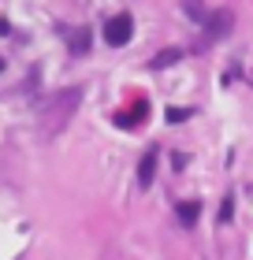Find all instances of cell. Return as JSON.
<instances>
[{"label": "cell", "mask_w": 253, "mask_h": 260, "mask_svg": "<svg viewBox=\"0 0 253 260\" xmlns=\"http://www.w3.org/2000/svg\"><path fill=\"white\" fill-rule=\"evenodd\" d=\"M183 56H186L183 49H160V52L153 56V63H149V67H153V71H164V67L179 63V60H183Z\"/></svg>", "instance_id": "cell-5"}, {"label": "cell", "mask_w": 253, "mask_h": 260, "mask_svg": "<svg viewBox=\"0 0 253 260\" xmlns=\"http://www.w3.org/2000/svg\"><path fill=\"white\" fill-rule=\"evenodd\" d=\"M175 212H179V219H183L186 227H194V223H198V212H201V205H198V201H179V205H175Z\"/></svg>", "instance_id": "cell-6"}, {"label": "cell", "mask_w": 253, "mask_h": 260, "mask_svg": "<svg viewBox=\"0 0 253 260\" xmlns=\"http://www.w3.org/2000/svg\"><path fill=\"white\" fill-rule=\"evenodd\" d=\"M130 38H134V19H130V15H112L104 22V41L112 45V49L127 45Z\"/></svg>", "instance_id": "cell-1"}, {"label": "cell", "mask_w": 253, "mask_h": 260, "mask_svg": "<svg viewBox=\"0 0 253 260\" xmlns=\"http://www.w3.org/2000/svg\"><path fill=\"white\" fill-rule=\"evenodd\" d=\"M231 208H235V197H223V208H220V223L231 219Z\"/></svg>", "instance_id": "cell-9"}, {"label": "cell", "mask_w": 253, "mask_h": 260, "mask_svg": "<svg viewBox=\"0 0 253 260\" xmlns=\"http://www.w3.org/2000/svg\"><path fill=\"white\" fill-rule=\"evenodd\" d=\"M231 11H216V15H209V22H205V41H220L227 38V30H231Z\"/></svg>", "instance_id": "cell-2"}, {"label": "cell", "mask_w": 253, "mask_h": 260, "mask_svg": "<svg viewBox=\"0 0 253 260\" xmlns=\"http://www.w3.org/2000/svg\"><path fill=\"white\" fill-rule=\"evenodd\" d=\"M146 115H149V104H146V101H138V104H134V112H119V115H116V123L123 126V130H130V126H138L142 119H146Z\"/></svg>", "instance_id": "cell-4"}, {"label": "cell", "mask_w": 253, "mask_h": 260, "mask_svg": "<svg viewBox=\"0 0 253 260\" xmlns=\"http://www.w3.org/2000/svg\"><path fill=\"white\" fill-rule=\"evenodd\" d=\"M167 119H172V123H183V119H190V108H167Z\"/></svg>", "instance_id": "cell-8"}, {"label": "cell", "mask_w": 253, "mask_h": 260, "mask_svg": "<svg viewBox=\"0 0 253 260\" xmlns=\"http://www.w3.org/2000/svg\"><path fill=\"white\" fill-rule=\"evenodd\" d=\"M156 160H160V149H146V156H142V164H138V190H149L153 186Z\"/></svg>", "instance_id": "cell-3"}, {"label": "cell", "mask_w": 253, "mask_h": 260, "mask_svg": "<svg viewBox=\"0 0 253 260\" xmlns=\"http://www.w3.org/2000/svg\"><path fill=\"white\" fill-rule=\"evenodd\" d=\"M183 8H186V15H194L198 22H209V11L201 8V0H183Z\"/></svg>", "instance_id": "cell-7"}]
</instances>
